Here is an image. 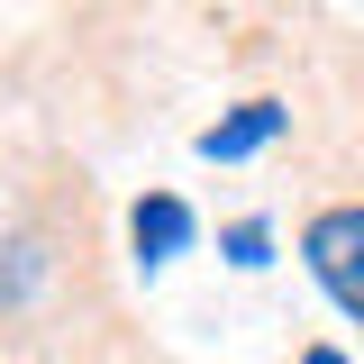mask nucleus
<instances>
[{"label":"nucleus","mask_w":364,"mask_h":364,"mask_svg":"<svg viewBox=\"0 0 364 364\" xmlns=\"http://www.w3.org/2000/svg\"><path fill=\"white\" fill-rule=\"evenodd\" d=\"M282 128H291L282 100H246L237 119H210V128H200V155H210V164H237V155H255V146L282 136Z\"/></svg>","instance_id":"nucleus-3"},{"label":"nucleus","mask_w":364,"mask_h":364,"mask_svg":"<svg viewBox=\"0 0 364 364\" xmlns=\"http://www.w3.org/2000/svg\"><path fill=\"white\" fill-rule=\"evenodd\" d=\"M301 255H310L318 291L364 328V200H337V210H310L301 228Z\"/></svg>","instance_id":"nucleus-1"},{"label":"nucleus","mask_w":364,"mask_h":364,"mask_svg":"<svg viewBox=\"0 0 364 364\" xmlns=\"http://www.w3.org/2000/svg\"><path fill=\"white\" fill-rule=\"evenodd\" d=\"M301 364H346V355H337V346H301Z\"/></svg>","instance_id":"nucleus-5"},{"label":"nucleus","mask_w":364,"mask_h":364,"mask_svg":"<svg viewBox=\"0 0 364 364\" xmlns=\"http://www.w3.org/2000/svg\"><path fill=\"white\" fill-rule=\"evenodd\" d=\"M219 246H228V264H246V273H255V264H273V228H264V219H237Z\"/></svg>","instance_id":"nucleus-4"},{"label":"nucleus","mask_w":364,"mask_h":364,"mask_svg":"<svg viewBox=\"0 0 364 364\" xmlns=\"http://www.w3.org/2000/svg\"><path fill=\"white\" fill-rule=\"evenodd\" d=\"M128 237H136V255H146V273H155V264H173L182 246L200 237V219H191V200H173V191H146L136 219H128Z\"/></svg>","instance_id":"nucleus-2"}]
</instances>
